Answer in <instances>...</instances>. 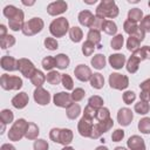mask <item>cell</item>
<instances>
[{"mask_svg":"<svg viewBox=\"0 0 150 150\" xmlns=\"http://www.w3.org/2000/svg\"><path fill=\"white\" fill-rule=\"evenodd\" d=\"M22 80L19 76L9 75V74H2L0 77V86L5 90H19L22 88Z\"/></svg>","mask_w":150,"mask_h":150,"instance_id":"5b68a950","label":"cell"},{"mask_svg":"<svg viewBox=\"0 0 150 150\" xmlns=\"http://www.w3.org/2000/svg\"><path fill=\"white\" fill-rule=\"evenodd\" d=\"M84 2H86V4H89V5H93V4L96 2V0H93V1H86V0H84Z\"/></svg>","mask_w":150,"mask_h":150,"instance_id":"03108f58","label":"cell"},{"mask_svg":"<svg viewBox=\"0 0 150 150\" xmlns=\"http://www.w3.org/2000/svg\"><path fill=\"white\" fill-rule=\"evenodd\" d=\"M84 95H86V91H84L83 88H75V89L73 90V93L70 94L71 100H73L74 103H77V102L82 101L83 97H84Z\"/></svg>","mask_w":150,"mask_h":150,"instance_id":"7dc6e473","label":"cell"},{"mask_svg":"<svg viewBox=\"0 0 150 150\" xmlns=\"http://www.w3.org/2000/svg\"><path fill=\"white\" fill-rule=\"evenodd\" d=\"M89 82H90V86L94 89H102L103 86H104V77L100 73H94Z\"/></svg>","mask_w":150,"mask_h":150,"instance_id":"83f0119b","label":"cell"},{"mask_svg":"<svg viewBox=\"0 0 150 150\" xmlns=\"http://www.w3.org/2000/svg\"><path fill=\"white\" fill-rule=\"evenodd\" d=\"M134 120V112L129 108H121L117 111V122L122 127H128L130 125L131 121Z\"/></svg>","mask_w":150,"mask_h":150,"instance_id":"9a60e30c","label":"cell"},{"mask_svg":"<svg viewBox=\"0 0 150 150\" xmlns=\"http://www.w3.org/2000/svg\"><path fill=\"white\" fill-rule=\"evenodd\" d=\"M139 28L144 32V33H150V14L149 15H145L142 21H141V25H139Z\"/></svg>","mask_w":150,"mask_h":150,"instance_id":"db71d44e","label":"cell"},{"mask_svg":"<svg viewBox=\"0 0 150 150\" xmlns=\"http://www.w3.org/2000/svg\"><path fill=\"white\" fill-rule=\"evenodd\" d=\"M105 56L103 55V54H95L93 57H91V60H90V63H91V66L95 68V69H98V70H101V69H103L104 67H105Z\"/></svg>","mask_w":150,"mask_h":150,"instance_id":"cb8c5ba5","label":"cell"},{"mask_svg":"<svg viewBox=\"0 0 150 150\" xmlns=\"http://www.w3.org/2000/svg\"><path fill=\"white\" fill-rule=\"evenodd\" d=\"M33 97H34V101L40 104V105H47L49 102H50V94L47 89L42 88V87H39V88H35L34 93H33Z\"/></svg>","mask_w":150,"mask_h":150,"instance_id":"4fadbf2b","label":"cell"},{"mask_svg":"<svg viewBox=\"0 0 150 150\" xmlns=\"http://www.w3.org/2000/svg\"><path fill=\"white\" fill-rule=\"evenodd\" d=\"M123 29H124V32L127 33V34H129V36L130 35H134L138 29H139V26L136 23V22H132V21H130V20H125L124 21V23H123Z\"/></svg>","mask_w":150,"mask_h":150,"instance_id":"d590c367","label":"cell"},{"mask_svg":"<svg viewBox=\"0 0 150 150\" xmlns=\"http://www.w3.org/2000/svg\"><path fill=\"white\" fill-rule=\"evenodd\" d=\"M41 64H42V68L45 70H48V71H52L54 67H56V63H55V57L54 56H46L42 59L41 61Z\"/></svg>","mask_w":150,"mask_h":150,"instance_id":"ab89813d","label":"cell"},{"mask_svg":"<svg viewBox=\"0 0 150 150\" xmlns=\"http://www.w3.org/2000/svg\"><path fill=\"white\" fill-rule=\"evenodd\" d=\"M87 40L88 41H91L93 43L96 45V48L101 49L102 46H101V33L100 30H95V29H89L88 34H87Z\"/></svg>","mask_w":150,"mask_h":150,"instance_id":"f1b7e54d","label":"cell"},{"mask_svg":"<svg viewBox=\"0 0 150 150\" xmlns=\"http://www.w3.org/2000/svg\"><path fill=\"white\" fill-rule=\"evenodd\" d=\"M109 86L116 90H124L129 86V77L120 73H111L109 75Z\"/></svg>","mask_w":150,"mask_h":150,"instance_id":"8992f818","label":"cell"},{"mask_svg":"<svg viewBox=\"0 0 150 150\" xmlns=\"http://www.w3.org/2000/svg\"><path fill=\"white\" fill-rule=\"evenodd\" d=\"M137 127H138V130L142 134H144V135L150 134V117H143V118H141Z\"/></svg>","mask_w":150,"mask_h":150,"instance_id":"f35d334b","label":"cell"},{"mask_svg":"<svg viewBox=\"0 0 150 150\" xmlns=\"http://www.w3.org/2000/svg\"><path fill=\"white\" fill-rule=\"evenodd\" d=\"M54 57H55L56 68H59V69L62 70V69H66V68L69 67L70 59H69L68 55H66V54H63V53H60V54H57V55L54 56Z\"/></svg>","mask_w":150,"mask_h":150,"instance_id":"603a6c76","label":"cell"},{"mask_svg":"<svg viewBox=\"0 0 150 150\" xmlns=\"http://www.w3.org/2000/svg\"><path fill=\"white\" fill-rule=\"evenodd\" d=\"M93 18H94V14H93L90 11H88V9L81 11V12L79 13V16H77L79 22H80L82 26H84V27H89V26H90Z\"/></svg>","mask_w":150,"mask_h":150,"instance_id":"44dd1931","label":"cell"},{"mask_svg":"<svg viewBox=\"0 0 150 150\" xmlns=\"http://www.w3.org/2000/svg\"><path fill=\"white\" fill-rule=\"evenodd\" d=\"M93 128H94V123L93 120H89L87 117H83L77 123V131L82 137H88L90 138L91 132H93Z\"/></svg>","mask_w":150,"mask_h":150,"instance_id":"9c48e42d","label":"cell"},{"mask_svg":"<svg viewBox=\"0 0 150 150\" xmlns=\"http://www.w3.org/2000/svg\"><path fill=\"white\" fill-rule=\"evenodd\" d=\"M25 14L22 12V9H19V12L16 13L15 16H13L12 19L8 20V26L14 32H19V30H22V27L25 25Z\"/></svg>","mask_w":150,"mask_h":150,"instance_id":"2e32d148","label":"cell"},{"mask_svg":"<svg viewBox=\"0 0 150 150\" xmlns=\"http://www.w3.org/2000/svg\"><path fill=\"white\" fill-rule=\"evenodd\" d=\"M43 43L48 50H56L59 48V42L56 41L55 38H46Z\"/></svg>","mask_w":150,"mask_h":150,"instance_id":"f907efd6","label":"cell"},{"mask_svg":"<svg viewBox=\"0 0 150 150\" xmlns=\"http://www.w3.org/2000/svg\"><path fill=\"white\" fill-rule=\"evenodd\" d=\"M95 48H96V45L95 43H93L91 41L86 40L83 42V45H82V53H83L84 56H91L94 54Z\"/></svg>","mask_w":150,"mask_h":150,"instance_id":"7bdbcfd3","label":"cell"},{"mask_svg":"<svg viewBox=\"0 0 150 150\" xmlns=\"http://www.w3.org/2000/svg\"><path fill=\"white\" fill-rule=\"evenodd\" d=\"M112 125H114V121H112L111 117L109 120H107V121L97 122L96 124H94V128H93V132H91L90 138H93V139L100 138L104 132L109 131L112 128Z\"/></svg>","mask_w":150,"mask_h":150,"instance_id":"52a82bcc","label":"cell"},{"mask_svg":"<svg viewBox=\"0 0 150 150\" xmlns=\"http://www.w3.org/2000/svg\"><path fill=\"white\" fill-rule=\"evenodd\" d=\"M139 89H141V91H150V79L144 80L139 84Z\"/></svg>","mask_w":150,"mask_h":150,"instance_id":"6f0895ef","label":"cell"},{"mask_svg":"<svg viewBox=\"0 0 150 150\" xmlns=\"http://www.w3.org/2000/svg\"><path fill=\"white\" fill-rule=\"evenodd\" d=\"M62 86L64 87L66 90H74V81L70 75L68 74H62Z\"/></svg>","mask_w":150,"mask_h":150,"instance_id":"681fc988","label":"cell"},{"mask_svg":"<svg viewBox=\"0 0 150 150\" xmlns=\"http://www.w3.org/2000/svg\"><path fill=\"white\" fill-rule=\"evenodd\" d=\"M148 6H149V7H150V1H149V2H148Z\"/></svg>","mask_w":150,"mask_h":150,"instance_id":"003e7915","label":"cell"},{"mask_svg":"<svg viewBox=\"0 0 150 150\" xmlns=\"http://www.w3.org/2000/svg\"><path fill=\"white\" fill-rule=\"evenodd\" d=\"M69 22L64 16L54 19L49 25V32L54 38H62L69 32Z\"/></svg>","mask_w":150,"mask_h":150,"instance_id":"3957f363","label":"cell"},{"mask_svg":"<svg viewBox=\"0 0 150 150\" xmlns=\"http://www.w3.org/2000/svg\"><path fill=\"white\" fill-rule=\"evenodd\" d=\"M45 81H46V75H45L41 70H39V69H36V71L34 73V75L30 77L32 84L35 86L36 88L42 87V84L45 83Z\"/></svg>","mask_w":150,"mask_h":150,"instance_id":"f546056e","label":"cell"},{"mask_svg":"<svg viewBox=\"0 0 150 150\" xmlns=\"http://www.w3.org/2000/svg\"><path fill=\"white\" fill-rule=\"evenodd\" d=\"M0 66L6 71H15L19 70V60L9 55H4L0 60Z\"/></svg>","mask_w":150,"mask_h":150,"instance_id":"5bb4252c","label":"cell"},{"mask_svg":"<svg viewBox=\"0 0 150 150\" xmlns=\"http://www.w3.org/2000/svg\"><path fill=\"white\" fill-rule=\"evenodd\" d=\"M0 150H16V149H15V146H14L13 144H11V143H5V144L1 145Z\"/></svg>","mask_w":150,"mask_h":150,"instance_id":"680465c9","label":"cell"},{"mask_svg":"<svg viewBox=\"0 0 150 150\" xmlns=\"http://www.w3.org/2000/svg\"><path fill=\"white\" fill-rule=\"evenodd\" d=\"M73 138H74V134H73V131L70 129H68V128L60 129L59 139H57L59 144H62L63 146H67L73 142Z\"/></svg>","mask_w":150,"mask_h":150,"instance_id":"ffe728a7","label":"cell"},{"mask_svg":"<svg viewBox=\"0 0 150 150\" xmlns=\"http://www.w3.org/2000/svg\"><path fill=\"white\" fill-rule=\"evenodd\" d=\"M28 102H29V97H28V94L25 93V91H20V93L16 94V95L12 98V101H11L12 105H13L15 109H23V108L28 104Z\"/></svg>","mask_w":150,"mask_h":150,"instance_id":"ac0fdd59","label":"cell"},{"mask_svg":"<svg viewBox=\"0 0 150 150\" xmlns=\"http://www.w3.org/2000/svg\"><path fill=\"white\" fill-rule=\"evenodd\" d=\"M22 4L25 5V6H33L34 4H35V1L33 0V1H26V0H22Z\"/></svg>","mask_w":150,"mask_h":150,"instance_id":"94428289","label":"cell"},{"mask_svg":"<svg viewBox=\"0 0 150 150\" xmlns=\"http://www.w3.org/2000/svg\"><path fill=\"white\" fill-rule=\"evenodd\" d=\"M68 33H69L70 40H71L73 42H75V43L80 42V41L82 40V38H83V32H82V29H81L80 27H77V26L70 27V29H69Z\"/></svg>","mask_w":150,"mask_h":150,"instance_id":"4dcf8cb0","label":"cell"},{"mask_svg":"<svg viewBox=\"0 0 150 150\" xmlns=\"http://www.w3.org/2000/svg\"><path fill=\"white\" fill-rule=\"evenodd\" d=\"M62 150H75L74 148H71V146H69V145H67V146H63V149Z\"/></svg>","mask_w":150,"mask_h":150,"instance_id":"e7e4bbea","label":"cell"},{"mask_svg":"<svg viewBox=\"0 0 150 150\" xmlns=\"http://www.w3.org/2000/svg\"><path fill=\"white\" fill-rule=\"evenodd\" d=\"M28 123L29 122H27L25 118H18L15 122H13L8 130V139L12 142H18L23 138L28 128Z\"/></svg>","mask_w":150,"mask_h":150,"instance_id":"7a4b0ae2","label":"cell"},{"mask_svg":"<svg viewBox=\"0 0 150 150\" xmlns=\"http://www.w3.org/2000/svg\"><path fill=\"white\" fill-rule=\"evenodd\" d=\"M7 35V28L5 25H0V39L5 38Z\"/></svg>","mask_w":150,"mask_h":150,"instance_id":"91938a15","label":"cell"},{"mask_svg":"<svg viewBox=\"0 0 150 150\" xmlns=\"http://www.w3.org/2000/svg\"><path fill=\"white\" fill-rule=\"evenodd\" d=\"M142 19H143L142 9H139V8H131V9H129V12H128V20L137 23L138 21H142Z\"/></svg>","mask_w":150,"mask_h":150,"instance_id":"836d02e7","label":"cell"},{"mask_svg":"<svg viewBox=\"0 0 150 150\" xmlns=\"http://www.w3.org/2000/svg\"><path fill=\"white\" fill-rule=\"evenodd\" d=\"M127 145L129 150H146L144 139L138 135H132L128 138Z\"/></svg>","mask_w":150,"mask_h":150,"instance_id":"e0dca14e","label":"cell"},{"mask_svg":"<svg viewBox=\"0 0 150 150\" xmlns=\"http://www.w3.org/2000/svg\"><path fill=\"white\" fill-rule=\"evenodd\" d=\"M134 110H135L137 114H139V115H146V114L149 112V110H150V105H149L148 102L139 100L137 103H135Z\"/></svg>","mask_w":150,"mask_h":150,"instance_id":"e575fe53","label":"cell"},{"mask_svg":"<svg viewBox=\"0 0 150 150\" xmlns=\"http://www.w3.org/2000/svg\"><path fill=\"white\" fill-rule=\"evenodd\" d=\"M18 12H19V8H16V7L13 6V5H7V6L2 9V14H4L8 20L12 19L13 16H15Z\"/></svg>","mask_w":150,"mask_h":150,"instance_id":"c3c4849f","label":"cell"},{"mask_svg":"<svg viewBox=\"0 0 150 150\" xmlns=\"http://www.w3.org/2000/svg\"><path fill=\"white\" fill-rule=\"evenodd\" d=\"M122 98H123V102H124L125 104H131V103H134L135 100H136V94H135L132 90H125V91L123 93Z\"/></svg>","mask_w":150,"mask_h":150,"instance_id":"816d5d0a","label":"cell"},{"mask_svg":"<svg viewBox=\"0 0 150 150\" xmlns=\"http://www.w3.org/2000/svg\"><path fill=\"white\" fill-rule=\"evenodd\" d=\"M33 148H34V150H48L49 145H48L47 141H45L42 138H38V139L34 141Z\"/></svg>","mask_w":150,"mask_h":150,"instance_id":"f5cc1de1","label":"cell"},{"mask_svg":"<svg viewBox=\"0 0 150 150\" xmlns=\"http://www.w3.org/2000/svg\"><path fill=\"white\" fill-rule=\"evenodd\" d=\"M81 114V107L77 103H71L67 109H66V115L69 120H75L80 116Z\"/></svg>","mask_w":150,"mask_h":150,"instance_id":"4316f807","label":"cell"},{"mask_svg":"<svg viewBox=\"0 0 150 150\" xmlns=\"http://www.w3.org/2000/svg\"><path fill=\"white\" fill-rule=\"evenodd\" d=\"M95 118H96L97 122H103V121L109 120L110 118V111H109V109L105 108V107H102V108L97 109Z\"/></svg>","mask_w":150,"mask_h":150,"instance_id":"60d3db41","label":"cell"},{"mask_svg":"<svg viewBox=\"0 0 150 150\" xmlns=\"http://www.w3.org/2000/svg\"><path fill=\"white\" fill-rule=\"evenodd\" d=\"M95 150H109V149H108L105 145H100V146H97Z\"/></svg>","mask_w":150,"mask_h":150,"instance_id":"6125c7cd","label":"cell"},{"mask_svg":"<svg viewBox=\"0 0 150 150\" xmlns=\"http://www.w3.org/2000/svg\"><path fill=\"white\" fill-rule=\"evenodd\" d=\"M88 105L95 108V109H100L103 107V98L98 95H94V96H90L89 100H88Z\"/></svg>","mask_w":150,"mask_h":150,"instance_id":"bcb514c9","label":"cell"},{"mask_svg":"<svg viewBox=\"0 0 150 150\" xmlns=\"http://www.w3.org/2000/svg\"><path fill=\"white\" fill-rule=\"evenodd\" d=\"M46 80H47V82H48L49 84L56 86V84H59V83L62 81V74H60V73L56 71V70H52V71H49V73L47 74Z\"/></svg>","mask_w":150,"mask_h":150,"instance_id":"d6a6232c","label":"cell"},{"mask_svg":"<svg viewBox=\"0 0 150 150\" xmlns=\"http://www.w3.org/2000/svg\"><path fill=\"white\" fill-rule=\"evenodd\" d=\"M68 8V5L66 1L63 0H57V1H53L47 6V13L52 16H56L60 15L62 13H64Z\"/></svg>","mask_w":150,"mask_h":150,"instance_id":"8fae6325","label":"cell"},{"mask_svg":"<svg viewBox=\"0 0 150 150\" xmlns=\"http://www.w3.org/2000/svg\"><path fill=\"white\" fill-rule=\"evenodd\" d=\"M39 134H40V129H39L38 124L34 123V122H29V123H28L27 131H26V135H25V138H27V139H29V141L38 139Z\"/></svg>","mask_w":150,"mask_h":150,"instance_id":"7402d4cb","label":"cell"},{"mask_svg":"<svg viewBox=\"0 0 150 150\" xmlns=\"http://www.w3.org/2000/svg\"><path fill=\"white\" fill-rule=\"evenodd\" d=\"M43 27H45V22L41 18H32L25 22L21 32L26 36H33L40 33L43 29Z\"/></svg>","mask_w":150,"mask_h":150,"instance_id":"277c9868","label":"cell"},{"mask_svg":"<svg viewBox=\"0 0 150 150\" xmlns=\"http://www.w3.org/2000/svg\"><path fill=\"white\" fill-rule=\"evenodd\" d=\"M123 43H124V36L122 34H116L115 36H112L110 41V46L115 50H120L123 47Z\"/></svg>","mask_w":150,"mask_h":150,"instance_id":"8d00e7d4","label":"cell"},{"mask_svg":"<svg viewBox=\"0 0 150 150\" xmlns=\"http://www.w3.org/2000/svg\"><path fill=\"white\" fill-rule=\"evenodd\" d=\"M124 138V130L123 129H115L111 134L112 142H121Z\"/></svg>","mask_w":150,"mask_h":150,"instance_id":"9f6ffc18","label":"cell"},{"mask_svg":"<svg viewBox=\"0 0 150 150\" xmlns=\"http://www.w3.org/2000/svg\"><path fill=\"white\" fill-rule=\"evenodd\" d=\"M15 42H16L15 38L13 35H11V34H7L5 38L0 39V46H1L2 49H7V48L13 47L15 45Z\"/></svg>","mask_w":150,"mask_h":150,"instance_id":"b9f144b4","label":"cell"},{"mask_svg":"<svg viewBox=\"0 0 150 150\" xmlns=\"http://www.w3.org/2000/svg\"><path fill=\"white\" fill-rule=\"evenodd\" d=\"M132 55L136 56L139 61L150 60V47H149V46L139 47L138 49H136L135 52H132Z\"/></svg>","mask_w":150,"mask_h":150,"instance_id":"d4e9b609","label":"cell"},{"mask_svg":"<svg viewBox=\"0 0 150 150\" xmlns=\"http://www.w3.org/2000/svg\"><path fill=\"white\" fill-rule=\"evenodd\" d=\"M74 75H75V77L79 81L87 82V81H90V79L93 76V73H91V69L88 66H86V64H79L74 69Z\"/></svg>","mask_w":150,"mask_h":150,"instance_id":"7c38bea8","label":"cell"},{"mask_svg":"<svg viewBox=\"0 0 150 150\" xmlns=\"http://www.w3.org/2000/svg\"><path fill=\"white\" fill-rule=\"evenodd\" d=\"M19 71L21 73V75H23L25 77L30 80V77L36 71V68L29 59L21 57V59H19Z\"/></svg>","mask_w":150,"mask_h":150,"instance_id":"ba28073f","label":"cell"},{"mask_svg":"<svg viewBox=\"0 0 150 150\" xmlns=\"http://www.w3.org/2000/svg\"><path fill=\"white\" fill-rule=\"evenodd\" d=\"M114 150H129V149H127V148H124V146H116Z\"/></svg>","mask_w":150,"mask_h":150,"instance_id":"be15d7a7","label":"cell"},{"mask_svg":"<svg viewBox=\"0 0 150 150\" xmlns=\"http://www.w3.org/2000/svg\"><path fill=\"white\" fill-rule=\"evenodd\" d=\"M96 111H97V109H95L90 105H87L84 108V111H83V117H87L89 120H94L96 116Z\"/></svg>","mask_w":150,"mask_h":150,"instance_id":"11a10c76","label":"cell"},{"mask_svg":"<svg viewBox=\"0 0 150 150\" xmlns=\"http://www.w3.org/2000/svg\"><path fill=\"white\" fill-rule=\"evenodd\" d=\"M108 61H109V64L111 66V68L122 69L127 62V59H125V55H123L121 53H115V54H111L109 56Z\"/></svg>","mask_w":150,"mask_h":150,"instance_id":"d6986e66","label":"cell"},{"mask_svg":"<svg viewBox=\"0 0 150 150\" xmlns=\"http://www.w3.org/2000/svg\"><path fill=\"white\" fill-rule=\"evenodd\" d=\"M53 102L56 107L59 108H68L73 102L71 100V96L70 94H68L67 91H60V93H56L54 96H53Z\"/></svg>","mask_w":150,"mask_h":150,"instance_id":"30bf717a","label":"cell"},{"mask_svg":"<svg viewBox=\"0 0 150 150\" xmlns=\"http://www.w3.org/2000/svg\"><path fill=\"white\" fill-rule=\"evenodd\" d=\"M104 21H105V19H103V18H101V16H97V15H94L89 28H90V29H95V30H102Z\"/></svg>","mask_w":150,"mask_h":150,"instance_id":"ee69618b","label":"cell"},{"mask_svg":"<svg viewBox=\"0 0 150 150\" xmlns=\"http://www.w3.org/2000/svg\"><path fill=\"white\" fill-rule=\"evenodd\" d=\"M139 45H141V41L137 38L132 36V35H130L127 40V49L130 50V52H135L136 49H138Z\"/></svg>","mask_w":150,"mask_h":150,"instance_id":"f6af8a7d","label":"cell"},{"mask_svg":"<svg viewBox=\"0 0 150 150\" xmlns=\"http://www.w3.org/2000/svg\"><path fill=\"white\" fill-rule=\"evenodd\" d=\"M120 9L114 0H102L98 6L96 7V14L97 16H101L103 19L109 18V19H115L118 16Z\"/></svg>","mask_w":150,"mask_h":150,"instance_id":"6da1fadb","label":"cell"},{"mask_svg":"<svg viewBox=\"0 0 150 150\" xmlns=\"http://www.w3.org/2000/svg\"><path fill=\"white\" fill-rule=\"evenodd\" d=\"M102 30H103L105 34H108V35L115 36L116 33H117V25H116L112 20H105L104 23H103Z\"/></svg>","mask_w":150,"mask_h":150,"instance_id":"1f68e13d","label":"cell"},{"mask_svg":"<svg viewBox=\"0 0 150 150\" xmlns=\"http://www.w3.org/2000/svg\"><path fill=\"white\" fill-rule=\"evenodd\" d=\"M139 62H141V61H139L136 56H134V55L131 54V56L128 59L127 64H125V68H127L128 73L135 74V73L138 70V68H139Z\"/></svg>","mask_w":150,"mask_h":150,"instance_id":"484cf974","label":"cell"},{"mask_svg":"<svg viewBox=\"0 0 150 150\" xmlns=\"http://www.w3.org/2000/svg\"><path fill=\"white\" fill-rule=\"evenodd\" d=\"M0 118H1V123L4 124H9L13 122L14 120V114L12 110L9 109H2L0 111Z\"/></svg>","mask_w":150,"mask_h":150,"instance_id":"74e56055","label":"cell"}]
</instances>
